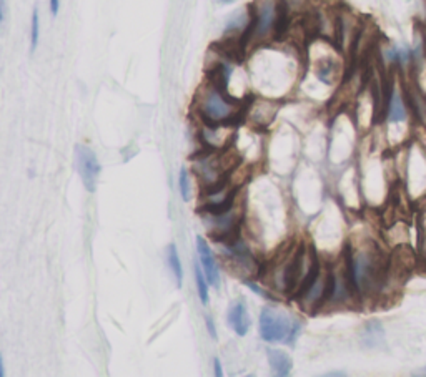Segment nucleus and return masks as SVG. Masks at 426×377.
<instances>
[{
  "label": "nucleus",
  "mask_w": 426,
  "mask_h": 377,
  "mask_svg": "<svg viewBox=\"0 0 426 377\" xmlns=\"http://www.w3.org/2000/svg\"><path fill=\"white\" fill-rule=\"evenodd\" d=\"M253 97L245 100L235 99L230 93L221 92L205 80L198 88L193 100V112L207 130H219L224 127H238L245 120L253 104Z\"/></svg>",
  "instance_id": "nucleus-1"
},
{
  "label": "nucleus",
  "mask_w": 426,
  "mask_h": 377,
  "mask_svg": "<svg viewBox=\"0 0 426 377\" xmlns=\"http://www.w3.org/2000/svg\"><path fill=\"white\" fill-rule=\"evenodd\" d=\"M253 45L282 40L290 29V7L287 0H255L250 3Z\"/></svg>",
  "instance_id": "nucleus-2"
},
{
  "label": "nucleus",
  "mask_w": 426,
  "mask_h": 377,
  "mask_svg": "<svg viewBox=\"0 0 426 377\" xmlns=\"http://www.w3.org/2000/svg\"><path fill=\"white\" fill-rule=\"evenodd\" d=\"M388 261L378 248L371 246L359 251L357 256L353 255V271L359 294H371L373 291L381 290L388 278Z\"/></svg>",
  "instance_id": "nucleus-3"
},
{
  "label": "nucleus",
  "mask_w": 426,
  "mask_h": 377,
  "mask_svg": "<svg viewBox=\"0 0 426 377\" xmlns=\"http://www.w3.org/2000/svg\"><path fill=\"white\" fill-rule=\"evenodd\" d=\"M300 332V322L290 321L285 314L273 308L261 309L260 314V336L266 343H278L285 341L287 344L295 343Z\"/></svg>",
  "instance_id": "nucleus-4"
},
{
  "label": "nucleus",
  "mask_w": 426,
  "mask_h": 377,
  "mask_svg": "<svg viewBox=\"0 0 426 377\" xmlns=\"http://www.w3.org/2000/svg\"><path fill=\"white\" fill-rule=\"evenodd\" d=\"M75 158H77L78 175L83 181V186H85L87 192L93 193L97 190V181H99L100 175L99 159L90 148L83 145L75 146Z\"/></svg>",
  "instance_id": "nucleus-5"
},
{
  "label": "nucleus",
  "mask_w": 426,
  "mask_h": 377,
  "mask_svg": "<svg viewBox=\"0 0 426 377\" xmlns=\"http://www.w3.org/2000/svg\"><path fill=\"white\" fill-rule=\"evenodd\" d=\"M308 255H310L308 269H306L305 276H303V279H301L298 290H296V291H295V294L291 296V299H295V301H301V299H303L305 296L308 294V292L313 290L315 285H317L320 276H322V266H320L318 255H317V251H315V248H313V246H310Z\"/></svg>",
  "instance_id": "nucleus-6"
},
{
  "label": "nucleus",
  "mask_w": 426,
  "mask_h": 377,
  "mask_svg": "<svg viewBox=\"0 0 426 377\" xmlns=\"http://www.w3.org/2000/svg\"><path fill=\"white\" fill-rule=\"evenodd\" d=\"M197 250L200 255V261H202V268L205 271V276L208 279V283L213 287H220V271L219 266H217V261L213 258V252L208 246V243L205 241V238L197 236Z\"/></svg>",
  "instance_id": "nucleus-7"
},
{
  "label": "nucleus",
  "mask_w": 426,
  "mask_h": 377,
  "mask_svg": "<svg viewBox=\"0 0 426 377\" xmlns=\"http://www.w3.org/2000/svg\"><path fill=\"white\" fill-rule=\"evenodd\" d=\"M238 190H240L238 185L233 186V188L220 199V201H205L203 205L198 206L197 211L208 216H220L225 215V213H230L235 206V199H237Z\"/></svg>",
  "instance_id": "nucleus-8"
},
{
  "label": "nucleus",
  "mask_w": 426,
  "mask_h": 377,
  "mask_svg": "<svg viewBox=\"0 0 426 377\" xmlns=\"http://www.w3.org/2000/svg\"><path fill=\"white\" fill-rule=\"evenodd\" d=\"M228 325L232 326L235 334L247 336L248 329H250V318H248V311L245 301L238 299L230 306L228 309Z\"/></svg>",
  "instance_id": "nucleus-9"
},
{
  "label": "nucleus",
  "mask_w": 426,
  "mask_h": 377,
  "mask_svg": "<svg viewBox=\"0 0 426 377\" xmlns=\"http://www.w3.org/2000/svg\"><path fill=\"white\" fill-rule=\"evenodd\" d=\"M341 66L333 57H323L315 64V75L325 85H333L338 82Z\"/></svg>",
  "instance_id": "nucleus-10"
},
{
  "label": "nucleus",
  "mask_w": 426,
  "mask_h": 377,
  "mask_svg": "<svg viewBox=\"0 0 426 377\" xmlns=\"http://www.w3.org/2000/svg\"><path fill=\"white\" fill-rule=\"evenodd\" d=\"M266 356H268V364L272 367L275 376L280 377L290 376L293 362L287 353L278 351V349H268V351H266Z\"/></svg>",
  "instance_id": "nucleus-11"
},
{
  "label": "nucleus",
  "mask_w": 426,
  "mask_h": 377,
  "mask_svg": "<svg viewBox=\"0 0 426 377\" xmlns=\"http://www.w3.org/2000/svg\"><path fill=\"white\" fill-rule=\"evenodd\" d=\"M250 108L253 110V117H252L253 122L260 127H268L270 123H272V120L275 118L278 105L273 104V101H259L256 105L252 104Z\"/></svg>",
  "instance_id": "nucleus-12"
},
{
  "label": "nucleus",
  "mask_w": 426,
  "mask_h": 377,
  "mask_svg": "<svg viewBox=\"0 0 426 377\" xmlns=\"http://www.w3.org/2000/svg\"><path fill=\"white\" fill-rule=\"evenodd\" d=\"M383 341H385V332L381 322L376 321V319L368 321L362 331L363 346H366V348H378Z\"/></svg>",
  "instance_id": "nucleus-13"
},
{
  "label": "nucleus",
  "mask_w": 426,
  "mask_h": 377,
  "mask_svg": "<svg viewBox=\"0 0 426 377\" xmlns=\"http://www.w3.org/2000/svg\"><path fill=\"white\" fill-rule=\"evenodd\" d=\"M386 118H388L392 123H399V122H405V120H406L405 100H403L401 93L397 92V90H393L392 99H390Z\"/></svg>",
  "instance_id": "nucleus-14"
},
{
  "label": "nucleus",
  "mask_w": 426,
  "mask_h": 377,
  "mask_svg": "<svg viewBox=\"0 0 426 377\" xmlns=\"http://www.w3.org/2000/svg\"><path fill=\"white\" fill-rule=\"evenodd\" d=\"M167 258H168V266H170L173 276H175V279H177V286L181 287V285H184V268H181V263H180V258H179V251H177L175 245L168 246Z\"/></svg>",
  "instance_id": "nucleus-15"
},
{
  "label": "nucleus",
  "mask_w": 426,
  "mask_h": 377,
  "mask_svg": "<svg viewBox=\"0 0 426 377\" xmlns=\"http://www.w3.org/2000/svg\"><path fill=\"white\" fill-rule=\"evenodd\" d=\"M195 281H197L200 301H202V304L207 306L208 299H210V296H208V279L205 276V271H202L198 264H195Z\"/></svg>",
  "instance_id": "nucleus-16"
},
{
  "label": "nucleus",
  "mask_w": 426,
  "mask_h": 377,
  "mask_svg": "<svg viewBox=\"0 0 426 377\" xmlns=\"http://www.w3.org/2000/svg\"><path fill=\"white\" fill-rule=\"evenodd\" d=\"M40 37V20H39V10L37 7L32 12V29H30V52L37 50Z\"/></svg>",
  "instance_id": "nucleus-17"
},
{
  "label": "nucleus",
  "mask_w": 426,
  "mask_h": 377,
  "mask_svg": "<svg viewBox=\"0 0 426 377\" xmlns=\"http://www.w3.org/2000/svg\"><path fill=\"white\" fill-rule=\"evenodd\" d=\"M179 185H180L181 198H184V201H188V199H190V185H188V171H186V168H181V170H180Z\"/></svg>",
  "instance_id": "nucleus-18"
},
{
  "label": "nucleus",
  "mask_w": 426,
  "mask_h": 377,
  "mask_svg": "<svg viewBox=\"0 0 426 377\" xmlns=\"http://www.w3.org/2000/svg\"><path fill=\"white\" fill-rule=\"evenodd\" d=\"M205 325H207L208 334H210L215 341L219 339V334H217V329H215V322H213V319L210 316H205Z\"/></svg>",
  "instance_id": "nucleus-19"
},
{
  "label": "nucleus",
  "mask_w": 426,
  "mask_h": 377,
  "mask_svg": "<svg viewBox=\"0 0 426 377\" xmlns=\"http://www.w3.org/2000/svg\"><path fill=\"white\" fill-rule=\"evenodd\" d=\"M7 17V0H0V24H6Z\"/></svg>",
  "instance_id": "nucleus-20"
},
{
  "label": "nucleus",
  "mask_w": 426,
  "mask_h": 377,
  "mask_svg": "<svg viewBox=\"0 0 426 377\" xmlns=\"http://www.w3.org/2000/svg\"><path fill=\"white\" fill-rule=\"evenodd\" d=\"M60 10V0H50V13L53 17Z\"/></svg>",
  "instance_id": "nucleus-21"
},
{
  "label": "nucleus",
  "mask_w": 426,
  "mask_h": 377,
  "mask_svg": "<svg viewBox=\"0 0 426 377\" xmlns=\"http://www.w3.org/2000/svg\"><path fill=\"white\" fill-rule=\"evenodd\" d=\"M213 364H215V376H217V377H221V376H224V371H221V369H224V367H221V362H220V359H219V357L213 359Z\"/></svg>",
  "instance_id": "nucleus-22"
},
{
  "label": "nucleus",
  "mask_w": 426,
  "mask_h": 377,
  "mask_svg": "<svg viewBox=\"0 0 426 377\" xmlns=\"http://www.w3.org/2000/svg\"><path fill=\"white\" fill-rule=\"evenodd\" d=\"M327 376H330V377H340V376H345V372H328Z\"/></svg>",
  "instance_id": "nucleus-23"
},
{
  "label": "nucleus",
  "mask_w": 426,
  "mask_h": 377,
  "mask_svg": "<svg viewBox=\"0 0 426 377\" xmlns=\"http://www.w3.org/2000/svg\"><path fill=\"white\" fill-rule=\"evenodd\" d=\"M221 3H230V2H233V0H220Z\"/></svg>",
  "instance_id": "nucleus-24"
},
{
  "label": "nucleus",
  "mask_w": 426,
  "mask_h": 377,
  "mask_svg": "<svg viewBox=\"0 0 426 377\" xmlns=\"http://www.w3.org/2000/svg\"><path fill=\"white\" fill-rule=\"evenodd\" d=\"M425 372H426V371H425Z\"/></svg>",
  "instance_id": "nucleus-25"
}]
</instances>
